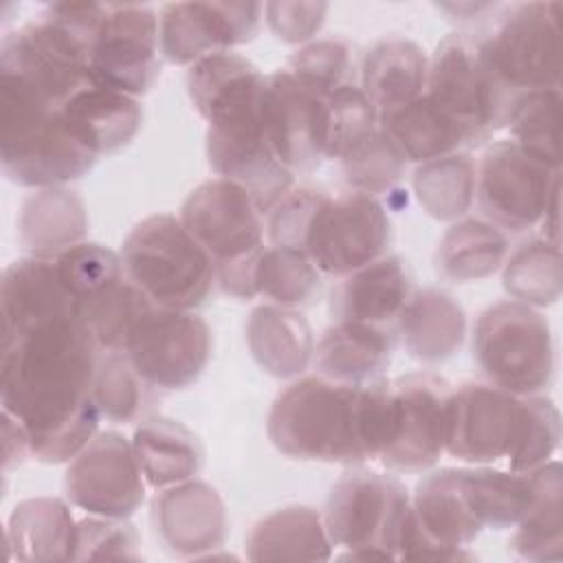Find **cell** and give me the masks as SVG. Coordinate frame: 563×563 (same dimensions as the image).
Returning a JSON list of instances; mask_svg holds the SVG:
<instances>
[{"instance_id":"1","label":"cell","mask_w":563,"mask_h":563,"mask_svg":"<svg viewBox=\"0 0 563 563\" xmlns=\"http://www.w3.org/2000/svg\"><path fill=\"white\" fill-rule=\"evenodd\" d=\"M99 354L79 308L2 323L0 405L22 427L35 460L70 462L97 435Z\"/></svg>"},{"instance_id":"2","label":"cell","mask_w":563,"mask_h":563,"mask_svg":"<svg viewBox=\"0 0 563 563\" xmlns=\"http://www.w3.org/2000/svg\"><path fill=\"white\" fill-rule=\"evenodd\" d=\"M266 75L238 53H213L189 66L187 92L209 123L207 158L220 178L244 187L262 213L292 189V172L271 150L260 101Z\"/></svg>"},{"instance_id":"3","label":"cell","mask_w":563,"mask_h":563,"mask_svg":"<svg viewBox=\"0 0 563 563\" xmlns=\"http://www.w3.org/2000/svg\"><path fill=\"white\" fill-rule=\"evenodd\" d=\"M391 424L389 380L345 385L308 376L275 398L266 433L279 453L295 460L363 464L378 462L389 444Z\"/></svg>"},{"instance_id":"4","label":"cell","mask_w":563,"mask_h":563,"mask_svg":"<svg viewBox=\"0 0 563 563\" xmlns=\"http://www.w3.org/2000/svg\"><path fill=\"white\" fill-rule=\"evenodd\" d=\"M561 416L552 400L517 396L490 383H464L449 391L444 451L466 464L506 462L532 471L559 449Z\"/></svg>"},{"instance_id":"5","label":"cell","mask_w":563,"mask_h":563,"mask_svg":"<svg viewBox=\"0 0 563 563\" xmlns=\"http://www.w3.org/2000/svg\"><path fill=\"white\" fill-rule=\"evenodd\" d=\"M108 4L57 2L35 20L7 33L0 44V73L64 106L90 84L88 59Z\"/></svg>"},{"instance_id":"6","label":"cell","mask_w":563,"mask_h":563,"mask_svg":"<svg viewBox=\"0 0 563 563\" xmlns=\"http://www.w3.org/2000/svg\"><path fill=\"white\" fill-rule=\"evenodd\" d=\"M180 222L216 264V282L235 299L257 297L255 268L264 251L262 211L229 178H211L189 191Z\"/></svg>"},{"instance_id":"7","label":"cell","mask_w":563,"mask_h":563,"mask_svg":"<svg viewBox=\"0 0 563 563\" xmlns=\"http://www.w3.org/2000/svg\"><path fill=\"white\" fill-rule=\"evenodd\" d=\"M128 279L154 303L194 310L216 284V264L180 218L154 213L132 227L121 246Z\"/></svg>"},{"instance_id":"8","label":"cell","mask_w":563,"mask_h":563,"mask_svg":"<svg viewBox=\"0 0 563 563\" xmlns=\"http://www.w3.org/2000/svg\"><path fill=\"white\" fill-rule=\"evenodd\" d=\"M424 95L457 121L473 143L506 128L517 99L495 73L484 37L468 33H451L435 46Z\"/></svg>"},{"instance_id":"9","label":"cell","mask_w":563,"mask_h":563,"mask_svg":"<svg viewBox=\"0 0 563 563\" xmlns=\"http://www.w3.org/2000/svg\"><path fill=\"white\" fill-rule=\"evenodd\" d=\"M411 497L391 475L352 471L330 490L323 523L343 561L398 559Z\"/></svg>"},{"instance_id":"10","label":"cell","mask_w":563,"mask_h":563,"mask_svg":"<svg viewBox=\"0 0 563 563\" xmlns=\"http://www.w3.org/2000/svg\"><path fill=\"white\" fill-rule=\"evenodd\" d=\"M473 356L486 380L517 396L543 391L554 376L548 319L519 301L488 306L473 328Z\"/></svg>"},{"instance_id":"11","label":"cell","mask_w":563,"mask_h":563,"mask_svg":"<svg viewBox=\"0 0 563 563\" xmlns=\"http://www.w3.org/2000/svg\"><path fill=\"white\" fill-rule=\"evenodd\" d=\"M561 4L526 2L512 7L490 37L486 53L501 81L519 92L561 90Z\"/></svg>"},{"instance_id":"12","label":"cell","mask_w":563,"mask_h":563,"mask_svg":"<svg viewBox=\"0 0 563 563\" xmlns=\"http://www.w3.org/2000/svg\"><path fill=\"white\" fill-rule=\"evenodd\" d=\"M391 240V222L376 196L345 191L325 196L308 242L306 255L319 273L345 277L383 257Z\"/></svg>"},{"instance_id":"13","label":"cell","mask_w":563,"mask_h":563,"mask_svg":"<svg viewBox=\"0 0 563 563\" xmlns=\"http://www.w3.org/2000/svg\"><path fill=\"white\" fill-rule=\"evenodd\" d=\"M475 194L488 222L515 233L528 231L561 200V169L528 158L512 141H499L477 167Z\"/></svg>"},{"instance_id":"14","label":"cell","mask_w":563,"mask_h":563,"mask_svg":"<svg viewBox=\"0 0 563 563\" xmlns=\"http://www.w3.org/2000/svg\"><path fill=\"white\" fill-rule=\"evenodd\" d=\"M136 374L158 389L196 383L211 356V330L191 310L152 306L139 321L128 350Z\"/></svg>"},{"instance_id":"15","label":"cell","mask_w":563,"mask_h":563,"mask_svg":"<svg viewBox=\"0 0 563 563\" xmlns=\"http://www.w3.org/2000/svg\"><path fill=\"white\" fill-rule=\"evenodd\" d=\"M158 18L150 7L108 4L88 59L92 86L145 95L161 75Z\"/></svg>"},{"instance_id":"16","label":"cell","mask_w":563,"mask_h":563,"mask_svg":"<svg viewBox=\"0 0 563 563\" xmlns=\"http://www.w3.org/2000/svg\"><path fill=\"white\" fill-rule=\"evenodd\" d=\"M66 499L97 517L128 519L145 499V477L132 449L117 431L97 433L68 464Z\"/></svg>"},{"instance_id":"17","label":"cell","mask_w":563,"mask_h":563,"mask_svg":"<svg viewBox=\"0 0 563 563\" xmlns=\"http://www.w3.org/2000/svg\"><path fill=\"white\" fill-rule=\"evenodd\" d=\"M260 117L279 163L312 172L325 158V97L299 84L286 68L266 75Z\"/></svg>"},{"instance_id":"18","label":"cell","mask_w":563,"mask_h":563,"mask_svg":"<svg viewBox=\"0 0 563 563\" xmlns=\"http://www.w3.org/2000/svg\"><path fill=\"white\" fill-rule=\"evenodd\" d=\"M260 2H172L158 18L161 55L169 64H196L251 42L260 31Z\"/></svg>"},{"instance_id":"19","label":"cell","mask_w":563,"mask_h":563,"mask_svg":"<svg viewBox=\"0 0 563 563\" xmlns=\"http://www.w3.org/2000/svg\"><path fill=\"white\" fill-rule=\"evenodd\" d=\"M446 380L433 374H411L391 383V438L378 462L391 471H424L444 453Z\"/></svg>"},{"instance_id":"20","label":"cell","mask_w":563,"mask_h":563,"mask_svg":"<svg viewBox=\"0 0 563 563\" xmlns=\"http://www.w3.org/2000/svg\"><path fill=\"white\" fill-rule=\"evenodd\" d=\"M152 523L165 548L178 556L200 559L220 548L227 537L224 501L200 479L161 490L152 501Z\"/></svg>"},{"instance_id":"21","label":"cell","mask_w":563,"mask_h":563,"mask_svg":"<svg viewBox=\"0 0 563 563\" xmlns=\"http://www.w3.org/2000/svg\"><path fill=\"white\" fill-rule=\"evenodd\" d=\"M90 154L66 128L62 108L42 125L13 143L0 145L2 172L11 183L46 189L81 178L95 165Z\"/></svg>"},{"instance_id":"22","label":"cell","mask_w":563,"mask_h":563,"mask_svg":"<svg viewBox=\"0 0 563 563\" xmlns=\"http://www.w3.org/2000/svg\"><path fill=\"white\" fill-rule=\"evenodd\" d=\"M341 279L330 301L336 321H361L385 328L398 319L411 297V277L405 262L396 255H383Z\"/></svg>"},{"instance_id":"23","label":"cell","mask_w":563,"mask_h":563,"mask_svg":"<svg viewBox=\"0 0 563 563\" xmlns=\"http://www.w3.org/2000/svg\"><path fill=\"white\" fill-rule=\"evenodd\" d=\"M62 119L70 134L95 156L125 147L143 123L136 97L88 84L62 106Z\"/></svg>"},{"instance_id":"24","label":"cell","mask_w":563,"mask_h":563,"mask_svg":"<svg viewBox=\"0 0 563 563\" xmlns=\"http://www.w3.org/2000/svg\"><path fill=\"white\" fill-rule=\"evenodd\" d=\"M394 336L383 325L361 321H336L314 345V367L319 376L345 383L367 385L389 367Z\"/></svg>"},{"instance_id":"25","label":"cell","mask_w":563,"mask_h":563,"mask_svg":"<svg viewBox=\"0 0 563 563\" xmlns=\"http://www.w3.org/2000/svg\"><path fill=\"white\" fill-rule=\"evenodd\" d=\"M378 130L405 163L418 165L473 145L471 134L427 95L380 112Z\"/></svg>"},{"instance_id":"26","label":"cell","mask_w":563,"mask_h":563,"mask_svg":"<svg viewBox=\"0 0 563 563\" xmlns=\"http://www.w3.org/2000/svg\"><path fill=\"white\" fill-rule=\"evenodd\" d=\"M246 345L253 361L275 378H295L314 356V336L308 319L295 308L257 306L246 319Z\"/></svg>"},{"instance_id":"27","label":"cell","mask_w":563,"mask_h":563,"mask_svg":"<svg viewBox=\"0 0 563 563\" xmlns=\"http://www.w3.org/2000/svg\"><path fill=\"white\" fill-rule=\"evenodd\" d=\"M398 334L405 352L420 363H442L464 343V308L444 290L413 292L398 314Z\"/></svg>"},{"instance_id":"28","label":"cell","mask_w":563,"mask_h":563,"mask_svg":"<svg viewBox=\"0 0 563 563\" xmlns=\"http://www.w3.org/2000/svg\"><path fill=\"white\" fill-rule=\"evenodd\" d=\"M77 521L57 497L20 501L7 523V545L18 561H73Z\"/></svg>"},{"instance_id":"29","label":"cell","mask_w":563,"mask_h":563,"mask_svg":"<svg viewBox=\"0 0 563 563\" xmlns=\"http://www.w3.org/2000/svg\"><path fill=\"white\" fill-rule=\"evenodd\" d=\"M251 561H328L332 541L323 515L310 506H286L262 517L246 537Z\"/></svg>"},{"instance_id":"30","label":"cell","mask_w":563,"mask_h":563,"mask_svg":"<svg viewBox=\"0 0 563 563\" xmlns=\"http://www.w3.org/2000/svg\"><path fill=\"white\" fill-rule=\"evenodd\" d=\"M429 59L424 51L405 37L376 42L361 64V90L378 112L398 108L427 90Z\"/></svg>"},{"instance_id":"31","label":"cell","mask_w":563,"mask_h":563,"mask_svg":"<svg viewBox=\"0 0 563 563\" xmlns=\"http://www.w3.org/2000/svg\"><path fill=\"white\" fill-rule=\"evenodd\" d=\"M88 216L81 198L66 187H46L26 196L20 207V242L37 257H57L84 242Z\"/></svg>"},{"instance_id":"32","label":"cell","mask_w":563,"mask_h":563,"mask_svg":"<svg viewBox=\"0 0 563 563\" xmlns=\"http://www.w3.org/2000/svg\"><path fill=\"white\" fill-rule=\"evenodd\" d=\"M132 449L145 484L152 488H167L194 479L205 460V451L194 431L163 416L150 418L136 427Z\"/></svg>"},{"instance_id":"33","label":"cell","mask_w":563,"mask_h":563,"mask_svg":"<svg viewBox=\"0 0 563 563\" xmlns=\"http://www.w3.org/2000/svg\"><path fill=\"white\" fill-rule=\"evenodd\" d=\"M506 253L508 240L499 227L479 218H460L438 244L435 268L449 282H479L501 268Z\"/></svg>"},{"instance_id":"34","label":"cell","mask_w":563,"mask_h":563,"mask_svg":"<svg viewBox=\"0 0 563 563\" xmlns=\"http://www.w3.org/2000/svg\"><path fill=\"white\" fill-rule=\"evenodd\" d=\"M411 185L427 216L442 222L460 220L475 200L477 165L468 154L453 152L420 163Z\"/></svg>"},{"instance_id":"35","label":"cell","mask_w":563,"mask_h":563,"mask_svg":"<svg viewBox=\"0 0 563 563\" xmlns=\"http://www.w3.org/2000/svg\"><path fill=\"white\" fill-rule=\"evenodd\" d=\"M501 284L512 301L530 308L552 306L563 288L559 244L545 238H532L519 244L504 264Z\"/></svg>"},{"instance_id":"36","label":"cell","mask_w":563,"mask_h":563,"mask_svg":"<svg viewBox=\"0 0 563 563\" xmlns=\"http://www.w3.org/2000/svg\"><path fill=\"white\" fill-rule=\"evenodd\" d=\"M512 550L528 561L563 559V468L559 462L543 464L541 495L532 510L517 523Z\"/></svg>"},{"instance_id":"37","label":"cell","mask_w":563,"mask_h":563,"mask_svg":"<svg viewBox=\"0 0 563 563\" xmlns=\"http://www.w3.org/2000/svg\"><path fill=\"white\" fill-rule=\"evenodd\" d=\"M152 306L125 275L86 299L79 310L101 352H125L139 321Z\"/></svg>"},{"instance_id":"38","label":"cell","mask_w":563,"mask_h":563,"mask_svg":"<svg viewBox=\"0 0 563 563\" xmlns=\"http://www.w3.org/2000/svg\"><path fill=\"white\" fill-rule=\"evenodd\" d=\"M559 121L561 90H528L517 95L506 128H510L512 143L528 158L561 169Z\"/></svg>"},{"instance_id":"39","label":"cell","mask_w":563,"mask_h":563,"mask_svg":"<svg viewBox=\"0 0 563 563\" xmlns=\"http://www.w3.org/2000/svg\"><path fill=\"white\" fill-rule=\"evenodd\" d=\"M319 271L306 253L292 249H264L255 268L257 295L275 306L299 308L310 303L319 292Z\"/></svg>"},{"instance_id":"40","label":"cell","mask_w":563,"mask_h":563,"mask_svg":"<svg viewBox=\"0 0 563 563\" xmlns=\"http://www.w3.org/2000/svg\"><path fill=\"white\" fill-rule=\"evenodd\" d=\"M378 110L356 84L325 95V158H345L378 132Z\"/></svg>"},{"instance_id":"41","label":"cell","mask_w":563,"mask_h":563,"mask_svg":"<svg viewBox=\"0 0 563 563\" xmlns=\"http://www.w3.org/2000/svg\"><path fill=\"white\" fill-rule=\"evenodd\" d=\"M150 385L136 374L125 352H101L92 380V400L101 418L132 422L145 402Z\"/></svg>"},{"instance_id":"42","label":"cell","mask_w":563,"mask_h":563,"mask_svg":"<svg viewBox=\"0 0 563 563\" xmlns=\"http://www.w3.org/2000/svg\"><path fill=\"white\" fill-rule=\"evenodd\" d=\"M59 277L77 306L125 277L121 255L97 242H79L55 257Z\"/></svg>"},{"instance_id":"43","label":"cell","mask_w":563,"mask_h":563,"mask_svg":"<svg viewBox=\"0 0 563 563\" xmlns=\"http://www.w3.org/2000/svg\"><path fill=\"white\" fill-rule=\"evenodd\" d=\"M286 70L317 95H330L339 86L352 84V51L336 37L314 40L290 55Z\"/></svg>"},{"instance_id":"44","label":"cell","mask_w":563,"mask_h":563,"mask_svg":"<svg viewBox=\"0 0 563 563\" xmlns=\"http://www.w3.org/2000/svg\"><path fill=\"white\" fill-rule=\"evenodd\" d=\"M405 161L396 154V150L387 143L380 130L341 158V167L347 185L354 191H363L369 196L389 191L405 172Z\"/></svg>"},{"instance_id":"45","label":"cell","mask_w":563,"mask_h":563,"mask_svg":"<svg viewBox=\"0 0 563 563\" xmlns=\"http://www.w3.org/2000/svg\"><path fill=\"white\" fill-rule=\"evenodd\" d=\"M328 194L299 187L290 189L284 198L277 200V205L268 211V238L273 246L279 249H292L299 253H306V242L314 222V216L325 200Z\"/></svg>"},{"instance_id":"46","label":"cell","mask_w":563,"mask_h":563,"mask_svg":"<svg viewBox=\"0 0 563 563\" xmlns=\"http://www.w3.org/2000/svg\"><path fill=\"white\" fill-rule=\"evenodd\" d=\"M139 534L132 523L114 517H88L77 521L73 561L84 559H139Z\"/></svg>"},{"instance_id":"47","label":"cell","mask_w":563,"mask_h":563,"mask_svg":"<svg viewBox=\"0 0 563 563\" xmlns=\"http://www.w3.org/2000/svg\"><path fill=\"white\" fill-rule=\"evenodd\" d=\"M271 31L288 44L308 42L323 24L325 2H266L262 7Z\"/></svg>"}]
</instances>
